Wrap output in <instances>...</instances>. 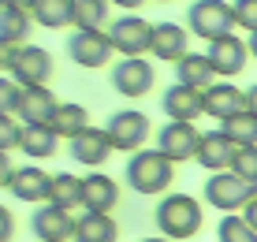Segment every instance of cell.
Segmentation results:
<instances>
[{
    "label": "cell",
    "instance_id": "cell-1",
    "mask_svg": "<svg viewBox=\"0 0 257 242\" xmlns=\"http://www.w3.org/2000/svg\"><path fill=\"white\" fill-rule=\"evenodd\" d=\"M153 220H157V227H161L164 238L183 242V238H194L201 231L205 212H201V205L194 201L190 194H164V201L153 209Z\"/></svg>",
    "mask_w": 257,
    "mask_h": 242
},
{
    "label": "cell",
    "instance_id": "cell-2",
    "mask_svg": "<svg viewBox=\"0 0 257 242\" xmlns=\"http://www.w3.org/2000/svg\"><path fill=\"white\" fill-rule=\"evenodd\" d=\"M127 183L135 194H164L175 183V160H168L161 149H138L127 160Z\"/></svg>",
    "mask_w": 257,
    "mask_h": 242
},
{
    "label": "cell",
    "instance_id": "cell-3",
    "mask_svg": "<svg viewBox=\"0 0 257 242\" xmlns=\"http://www.w3.org/2000/svg\"><path fill=\"white\" fill-rule=\"evenodd\" d=\"M4 71L19 86H49L52 56L38 45H4Z\"/></svg>",
    "mask_w": 257,
    "mask_h": 242
},
{
    "label": "cell",
    "instance_id": "cell-4",
    "mask_svg": "<svg viewBox=\"0 0 257 242\" xmlns=\"http://www.w3.org/2000/svg\"><path fill=\"white\" fill-rule=\"evenodd\" d=\"M253 198H257V183L235 172H212L205 179V201L220 212H242Z\"/></svg>",
    "mask_w": 257,
    "mask_h": 242
},
{
    "label": "cell",
    "instance_id": "cell-5",
    "mask_svg": "<svg viewBox=\"0 0 257 242\" xmlns=\"http://www.w3.org/2000/svg\"><path fill=\"white\" fill-rule=\"evenodd\" d=\"M187 26H190L194 38L216 41V38H227L235 30V12L224 0H194L190 12H187Z\"/></svg>",
    "mask_w": 257,
    "mask_h": 242
},
{
    "label": "cell",
    "instance_id": "cell-6",
    "mask_svg": "<svg viewBox=\"0 0 257 242\" xmlns=\"http://www.w3.org/2000/svg\"><path fill=\"white\" fill-rule=\"evenodd\" d=\"M108 38H112V49H116L123 60H135V56H146V52H153L157 26L146 23L142 15H123V19L112 23Z\"/></svg>",
    "mask_w": 257,
    "mask_h": 242
},
{
    "label": "cell",
    "instance_id": "cell-7",
    "mask_svg": "<svg viewBox=\"0 0 257 242\" xmlns=\"http://www.w3.org/2000/svg\"><path fill=\"white\" fill-rule=\"evenodd\" d=\"M104 131H108L112 149H119V153H138V149L146 146V138H149V119H146V112L127 108V112L112 115V119L104 123Z\"/></svg>",
    "mask_w": 257,
    "mask_h": 242
},
{
    "label": "cell",
    "instance_id": "cell-8",
    "mask_svg": "<svg viewBox=\"0 0 257 242\" xmlns=\"http://www.w3.org/2000/svg\"><path fill=\"white\" fill-rule=\"evenodd\" d=\"M112 38L101 30H75L67 38V56L75 60L78 67H104L112 60Z\"/></svg>",
    "mask_w": 257,
    "mask_h": 242
},
{
    "label": "cell",
    "instance_id": "cell-9",
    "mask_svg": "<svg viewBox=\"0 0 257 242\" xmlns=\"http://www.w3.org/2000/svg\"><path fill=\"white\" fill-rule=\"evenodd\" d=\"M112 86H116V93H123V97H146L149 89L157 86V71H153V64H146V56L119 60V64L112 67Z\"/></svg>",
    "mask_w": 257,
    "mask_h": 242
},
{
    "label": "cell",
    "instance_id": "cell-10",
    "mask_svg": "<svg viewBox=\"0 0 257 242\" xmlns=\"http://www.w3.org/2000/svg\"><path fill=\"white\" fill-rule=\"evenodd\" d=\"M75 223H78V216H71V209H60V205L45 201L34 212L30 227L38 235V242H67V238H75Z\"/></svg>",
    "mask_w": 257,
    "mask_h": 242
},
{
    "label": "cell",
    "instance_id": "cell-11",
    "mask_svg": "<svg viewBox=\"0 0 257 242\" xmlns=\"http://www.w3.org/2000/svg\"><path fill=\"white\" fill-rule=\"evenodd\" d=\"M235 153H238V146L227 138L224 131H205V134H201V142H198L194 160H198L205 172H231Z\"/></svg>",
    "mask_w": 257,
    "mask_h": 242
},
{
    "label": "cell",
    "instance_id": "cell-12",
    "mask_svg": "<svg viewBox=\"0 0 257 242\" xmlns=\"http://www.w3.org/2000/svg\"><path fill=\"white\" fill-rule=\"evenodd\" d=\"M198 142H201V134L194 131V123H164L161 134H157V149L175 164L198 153Z\"/></svg>",
    "mask_w": 257,
    "mask_h": 242
},
{
    "label": "cell",
    "instance_id": "cell-13",
    "mask_svg": "<svg viewBox=\"0 0 257 242\" xmlns=\"http://www.w3.org/2000/svg\"><path fill=\"white\" fill-rule=\"evenodd\" d=\"M209 64L216 67V75H224V78H231L238 75V71L246 67V56H250V45H246L242 38H235V34H227V38H216V41H209Z\"/></svg>",
    "mask_w": 257,
    "mask_h": 242
},
{
    "label": "cell",
    "instance_id": "cell-14",
    "mask_svg": "<svg viewBox=\"0 0 257 242\" xmlns=\"http://www.w3.org/2000/svg\"><path fill=\"white\" fill-rule=\"evenodd\" d=\"M161 108L172 123H194L201 112H205V101H201V89H190V86H168L164 97H161Z\"/></svg>",
    "mask_w": 257,
    "mask_h": 242
},
{
    "label": "cell",
    "instance_id": "cell-15",
    "mask_svg": "<svg viewBox=\"0 0 257 242\" xmlns=\"http://www.w3.org/2000/svg\"><path fill=\"white\" fill-rule=\"evenodd\" d=\"M201 101H205V115L212 119H231V115L246 112V89H238L231 82H212L205 93H201Z\"/></svg>",
    "mask_w": 257,
    "mask_h": 242
},
{
    "label": "cell",
    "instance_id": "cell-16",
    "mask_svg": "<svg viewBox=\"0 0 257 242\" xmlns=\"http://www.w3.org/2000/svg\"><path fill=\"white\" fill-rule=\"evenodd\" d=\"M71 157L86 168H101L104 160L112 157V142H108V131L101 127H86L82 134L71 138Z\"/></svg>",
    "mask_w": 257,
    "mask_h": 242
},
{
    "label": "cell",
    "instance_id": "cell-17",
    "mask_svg": "<svg viewBox=\"0 0 257 242\" xmlns=\"http://www.w3.org/2000/svg\"><path fill=\"white\" fill-rule=\"evenodd\" d=\"M119 201V183L104 172H90L82 179V209L86 212H112Z\"/></svg>",
    "mask_w": 257,
    "mask_h": 242
},
{
    "label": "cell",
    "instance_id": "cell-18",
    "mask_svg": "<svg viewBox=\"0 0 257 242\" xmlns=\"http://www.w3.org/2000/svg\"><path fill=\"white\" fill-rule=\"evenodd\" d=\"M56 93H52L49 86H23V97H19V115L23 123H49V115L56 112Z\"/></svg>",
    "mask_w": 257,
    "mask_h": 242
},
{
    "label": "cell",
    "instance_id": "cell-19",
    "mask_svg": "<svg viewBox=\"0 0 257 242\" xmlns=\"http://www.w3.org/2000/svg\"><path fill=\"white\" fill-rule=\"evenodd\" d=\"M187 45H190V34L183 30L179 23H157V38H153V56L161 64H179L187 56Z\"/></svg>",
    "mask_w": 257,
    "mask_h": 242
},
{
    "label": "cell",
    "instance_id": "cell-20",
    "mask_svg": "<svg viewBox=\"0 0 257 242\" xmlns=\"http://www.w3.org/2000/svg\"><path fill=\"white\" fill-rule=\"evenodd\" d=\"M49 186H52L49 172H41L38 164H26V168H15V179L8 183V190L19 201H49Z\"/></svg>",
    "mask_w": 257,
    "mask_h": 242
},
{
    "label": "cell",
    "instance_id": "cell-21",
    "mask_svg": "<svg viewBox=\"0 0 257 242\" xmlns=\"http://www.w3.org/2000/svg\"><path fill=\"white\" fill-rule=\"evenodd\" d=\"M175 78H179V86H190V89H205L216 82V67L209 64L205 52H187V56L175 64Z\"/></svg>",
    "mask_w": 257,
    "mask_h": 242
},
{
    "label": "cell",
    "instance_id": "cell-22",
    "mask_svg": "<svg viewBox=\"0 0 257 242\" xmlns=\"http://www.w3.org/2000/svg\"><path fill=\"white\" fill-rule=\"evenodd\" d=\"M49 127L56 131V138H75V134H82L86 127H90V112L82 108V104H75V101H60L56 104V112L49 115Z\"/></svg>",
    "mask_w": 257,
    "mask_h": 242
},
{
    "label": "cell",
    "instance_id": "cell-23",
    "mask_svg": "<svg viewBox=\"0 0 257 242\" xmlns=\"http://www.w3.org/2000/svg\"><path fill=\"white\" fill-rule=\"evenodd\" d=\"M119 227L108 212H82L75 223V242H116Z\"/></svg>",
    "mask_w": 257,
    "mask_h": 242
},
{
    "label": "cell",
    "instance_id": "cell-24",
    "mask_svg": "<svg viewBox=\"0 0 257 242\" xmlns=\"http://www.w3.org/2000/svg\"><path fill=\"white\" fill-rule=\"evenodd\" d=\"M56 146H60V138H56V131H52L49 123H23V146L19 149L26 157H34V160L52 157Z\"/></svg>",
    "mask_w": 257,
    "mask_h": 242
},
{
    "label": "cell",
    "instance_id": "cell-25",
    "mask_svg": "<svg viewBox=\"0 0 257 242\" xmlns=\"http://www.w3.org/2000/svg\"><path fill=\"white\" fill-rule=\"evenodd\" d=\"M26 34H30V12L0 0V45H23Z\"/></svg>",
    "mask_w": 257,
    "mask_h": 242
},
{
    "label": "cell",
    "instance_id": "cell-26",
    "mask_svg": "<svg viewBox=\"0 0 257 242\" xmlns=\"http://www.w3.org/2000/svg\"><path fill=\"white\" fill-rule=\"evenodd\" d=\"M34 19H38L41 26H49V30L75 26V0H38Z\"/></svg>",
    "mask_w": 257,
    "mask_h": 242
},
{
    "label": "cell",
    "instance_id": "cell-27",
    "mask_svg": "<svg viewBox=\"0 0 257 242\" xmlns=\"http://www.w3.org/2000/svg\"><path fill=\"white\" fill-rule=\"evenodd\" d=\"M49 205H60V209H75V205H82V179H78V175H71V172L52 175V186H49Z\"/></svg>",
    "mask_w": 257,
    "mask_h": 242
},
{
    "label": "cell",
    "instance_id": "cell-28",
    "mask_svg": "<svg viewBox=\"0 0 257 242\" xmlns=\"http://www.w3.org/2000/svg\"><path fill=\"white\" fill-rule=\"evenodd\" d=\"M220 131H224L235 146H257V115L253 112H238L231 119H224Z\"/></svg>",
    "mask_w": 257,
    "mask_h": 242
},
{
    "label": "cell",
    "instance_id": "cell-29",
    "mask_svg": "<svg viewBox=\"0 0 257 242\" xmlns=\"http://www.w3.org/2000/svg\"><path fill=\"white\" fill-rule=\"evenodd\" d=\"M108 4L104 0H75V30H101Z\"/></svg>",
    "mask_w": 257,
    "mask_h": 242
},
{
    "label": "cell",
    "instance_id": "cell-30",
    "mask_svg": "<svg viewBox=\"0 0 257 242\" xmlns=\"http://www.w3.org/2000/svg\"><path fill=\"white\" fill-rule=\"evenodd\" d=\"M216 238L220 242H257V231L242 220V212H227L216 227Z\"/></svg>",
    "mask_w": 257,
    "mask_h": 242
},
{
    "label": "cell",
    "instance_id": "cell-31",
    "mask_svg": "<svg viewBox=\"0 0 257 242\" xmlns=\"http://www.w3.org/2000/svg\"><path fill=\"white\" fill-rule=\"evenodd\" d=\"M231 172L242 175V179H250V183H257V146H238Z\"/></svg>",
    "mask_w": 257,
    "mask_h": 242
},
{
    "label": "cell",
    "instance_id": "cell-32",
    "mask_svg": "<svg viewBox=\"0 0 257 242\" xmlns=\"http://www.w3.org/2000/svg\"><path fill=\"white\" fill-rule=\"evenodd\" d=\"M15 146H23V127L15 123V115L0 112V149H4V153H12Z\"/></svg>",
    "mask_w": 257,
    "mask_h": 242
},
{
    "label": "cell",
    "instance_id": "cell-33",
    "mask_svg": "<svg viewBox=\"0 0 257 242\" xmlns=\"http://www.w3.org/2000/svg\"><path fill=\"white\" fill-rule=\"evenodd\" d=\"M235 12V26H242V30H257V0H235L231 4Z\"/></svg>",
    "mask_w": 257,
    "mask_h": 242
},
{
    "label": "cell",
    "instance_id": "cell-34",
    "mask_svg": "<svg viewBox=\"0 0 257 242\" xmlns=\"http://www.w3.org/2000/svg\"><path fill=\"white\" fill-rule=\"evenodd\" d=\"M19 97H23V86L15 82V78H4V82H0V112L15 115V108H19Z\"/></svg>",
    "mask_w": 257,
    "mask_h": 242
},
{
    "label": "cell",
    "instance_id": "cell-35",
    "mask_svg": "<svg viewBox=\"0 0 257 242\" xmlns=\"http://www.w3.org/2000/svg\"><path fill=\"white\" fill-rule=\"evenodd\" d=\"M242 220H246V223H250V227L257 231V198H253V201H250V205L242 209Z\"/></svg>",
    "mask_w": 257,
    "mask_h": 242
},
{
    "label": "cell",
    "instance_id": "cell-36",
    "mask_svg": "<svg viewBox=\"0 0 257 242\" xmlns=\"http://www.w3.org/2000/svg\"><path fill=\"white\" fill-rule=\"evenodd\" d=\"M0 223H4V242H12V212L0 209Z\"/></svg>",
    "mask_w": 257,
    "mask_h": 242
},
{
    "label": "cell",
    "instance_id": "cell-37",
    "mask_svg": "<svg viewBox=\"0 0 257 242\" xmlns=\"http://www.w3.org/2000/svg\"><path fill=\"white\" fill-rule=\"evenodd\" d=\"M246 112H253V115H257V86H253V89H246Z\"/></svg>",
    "mask_w": 257,
    "mask_h": 242
},
{
    "label": "cell",
    "instance_id": "cell-38",
    "mask_svg": "<svg viewBox=\"0 0 257 242\" xmlns=\"http://www.w3.org/2000/svg\"><path fill=\"white\" fill-rule=\"evenodd\" d=\"M4 4H15V8H23V12H30V15H34V8H38V0H4Z\"/></svg>",
    "mask_w": 257,
    "mask_h": 242
},
{
    "label": "cell",
    "instance_id": "cell-39",
    "mask_svg": "<svg viewBox=\"0 0 257 242\" xmlns=\"http://www.w3.org/2000/svg\"><path fill=\"white\" fill-rule=\"evenodd\" d=\"M108 4H116V8H127V12H135V8H142L146 0H108Z\"/></svg>",
    "mask_w": 257,
    "mask_h": 242
},
{
    "label": "cell",
    "instance_id": "cell-40",
    "mask_svg": "<svg viewBox=\"0 0 257 242\" xmlns=\"http://www.w3.org/2000/svg\"><path fill=\"white\" fill-rule=\"evenodd\" d=\"M246 45H250V52H253V60H257V30L250 34V41H246Z\"/></svg>",
    "mask_w": 257,
    "mask_h": 242
},
{
    "label": "cell",
    "instance_id": "cell-41",
    "mask_svg": "<svg viewBox=\"0 0 257 242\" xmlns=\"http://www.w3.org/2000/svg\"><path fill=\"white\" fill-rule=\"evenodd\" d=\"M142 242H172V238H164V235H161V238H142Z\"/></svg>",
    "mask_w": 257,
    "mask_h": 242
},
{
    "label": "cell",
    "instance_id": "cell-42",
    "mask_svg": "<svg viewBox=\"0 0 257 242\" xmlns=\"http://www.w3.org/2000/svg\"><path fill=\"white\" fill-rule=\"evenodd\" d=\"M153 4H168V0H153Z\"/></svg>",
    "mask_w": 257,
    "mask_h": 242
}]
</instances>
